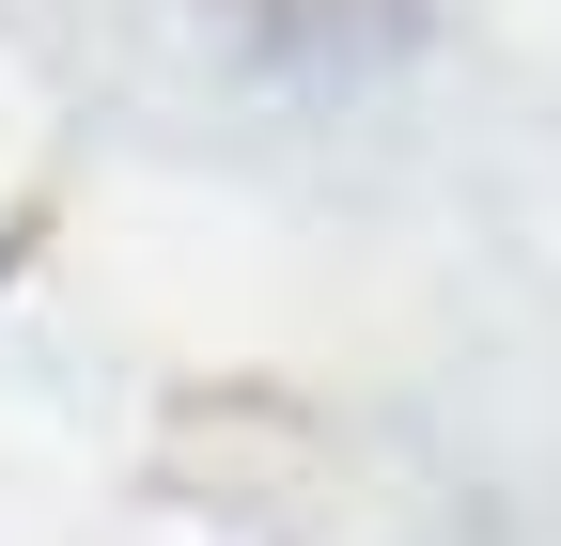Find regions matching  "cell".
I'll list each match as a JSON object with an SVG mask.
<instances>
[{"instance_id":"cell-1","label":"cell","mask_w":561,"mask_h":546,"mask_svg":"<svg viewBox=\"0 0 561 546\" xmlns=\"http://www.w3.org/2000/svg\"><path fill=\"white\" fill-rule=\"evenodd\" d=\"M219 16L250 32V47H280V62H390V47H421V16L437 0H219Z\"/></svg>"}]
</instances>
